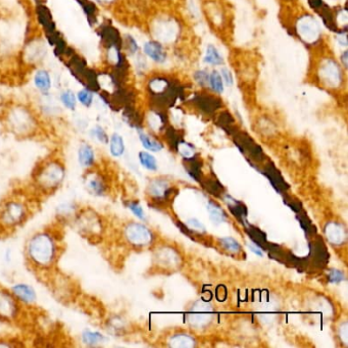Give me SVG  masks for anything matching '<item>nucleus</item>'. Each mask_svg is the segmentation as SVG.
<instances>
[{
	"mask_svg": "<svg viewBox=\"0 0 348 348\" xmlns=\"http://www.w3.org/2000/svg\"><path fill=\"white\" fill-rule=\"evenodd\" d=\"M32 84L37 94L45 95L51 93L54 87L51 71L43 65L35 68L32 75Z\"/></svg>",
	"mask_w": 348,
	"mask_h": 348,
	"instance_id": "obj_20",
	"label": "nucleus"
},
{
	"mask_svg": "<svg viewBox=\"0 0 348 348\" xmlns=\"http://www.w3.org/2000/svg\"><path fill=\"white\" fill-rule=\"evenodd\" d=\"M188 323L195 329H204L214 320L212 306L203 300L196 301L190 308L187 316Z\"/></svg>",
	"mask_w": 348,
	"mask_h": 348,
	"instance_id": "obj_17",
	"label": "nucleus"
},
{
	"mask_svg": "<svg viewBox=\"0 0 348 348\" xmlns=\"http://www.w3.org/2000/svg\"><path fill=\"white\" fill-rule=\"evenodd\" d=\"M203 63L212 68L224 65V56L215 44L209 43L206 45L205 52L203 55Z\"/></svg>",
	"mask_w": 348,
	"mask_h": 348,
	"instance_id": "obj_32",
	"label": "nucleus"
},
{
	"mask_svg": "<svg viewBox=\"0 0 348 348\" xmlns=\"http://www.w3.org/2000/svg\"><path fill=\"white\" fill-rule=\"evenodd\" d=\"M176 148L183 157V159L186 161H191L195 158V147L185 140H179L176 144Z\"/></svg>",
	"mask_w": 348,
	"mask_h": 348,
	"instance_id": "obj_44",
	"label": "nucleus"
},
{
	"mask_svg": "<svg viewBox=\"0 0 348 348\" xmlns=\"http://www.w3.org/2000/svg\"><path fill=\"white\" fill-rule=\"evenodd\" d=\"M145 92L152 108L165 109L184 97L185 88L176 79L165 74H151L145 81Z\"/></svg>",
	"mask_w": 348,
	"mask_h": 348,
	"instance_id": "obj_3",
	"label": "nucleus"
},
{
	"mask_svg": "<svg viewBox=\"0 0 348 348\" xmlns=\"http://www.w3.org/2000/svg\"><path fill=\"white\" fill-rule=\"evenodd\" d=\"M327 277H328V282L330 284H340L345 279V275L341 272V270L336 268L331 269L327 275Z\"/></svg>",
	"mask_w": 348,
	"mask_h": 348,
	"instance_id": "obj_47",
	"label": "nucleus"
},
{
	"mask_svg": "<svg viewBox=\"0 0 348 348\" xmlns=\"http://www.w3.org/2000/svg\"><path fill=\"white\" fill-rule=\"evenodd\" d=\"M56 98L62 108L69 112H75L78 108V102L76 98V92L71 88H61L57 90Z\"/></svg>",
	"mask_w": 348,
	"mask_h": 348,
	"instance_id": "obj_29",
	"label": "nucleus"
},
{
	"mask_svg": "<svg viewBox=\"0 0 348 348\" xmlns=\"http://www.w3.org/2000/svg\"><path fill=\"white\" fill-rule=\"evenodd\" d=\"M2 120L7 131L20 139L35 137L42 129V119L35 107L22 102L8 104Z\"/></svg>",
	"mask_w": 348,
	"mask_h": 348,
	"instance_id": "obj_2",
	"label": "nucleus"
},
{
	"mask_svg": "<svg viewBox=\"0 0 348 348\" xmlns=\"http://www.w3.org/2000/svg\"><path fill=\"white\" fill-rule=\"evenodd\" d=\"M125 241L136 248L150 246L154 241V233L146 225L139 222H129L123 228Z\"/></svg>",
	"mask_w": 348,
	"mask_h": 348,
	"instance_id": "obj_12",
	"label": "nucleus"
},
{
	"mask_svg": "<svg viewBox=\"0 0 348 348\" xmlns=\"http://www.w3.org/2000/svg\"><path fill=\"white\" fill-rule=\"evenodd\" d=\"M147 195L154 201H165L171 195L172 187L170 183L165 179H153L147 185Z\"/></svg>",
	"mask_w": 348,
	"mask_h": 348,
	"instance_id": "obj_24",
	"label": "nucleus"
},
{
	"mask_svg": "<svg viewBox=\"0 0 348 348\" xmlns=\"http://www.w3.org/2000/svg\"><path fill=\"white\" fill-rule=\"evenodd\" d=\"M30 206L22 198H11L0 210V225L4 229H15L22 226L30 216Z\"/></svg>",
	"mask_w": 348,
	"mask_h": 348,
	"instance_id": "obj_11",
	"label": "nucleus"
},
{
	"mask_svg": "<svg viewBox=\"0 0 348 348\" xmlns=\"http://www.w3.org/2000/svg\"><path fill=\"white\" fill-rule=\"evenodd\" d=\"M66 175V166L60 159H48L42 161L34 169L33 186L41 194L50 195L63 186Z\"/></svg>",
	"mask_w": 348,
	"mask_h": 348,
	"instance_id": "obj_5",
	"label": "nucleus"
},
{
	"mask_svg": "<svg viewBox=\"0 0 348 348\" xmlns=\"http://www.w3.org/2000/svg\"><path fill=\"white\" fill-rule=\"evenodd\" d=\"M151 39L163 45L177 44L184 33V26L180 18L170 13H160L151 18L148 26Z\"/></svg>",
	"mask_w": 348,
	"mask_h": 348,
	"instance_id": "obj_7",
	"label": "nucleus"
},
{
	"mask_svg": "<svg viewBox=\"0 0 348 348\" xmlns=\"http://www.w3.org/2000/svg\"><path fill=\"white\" fill-rule=\"evenodd\" d=\"M89 135L93 140L97 141L98 143H100L102 145H107L108 140H109V135H108L106 129L102 125L96 124V125L92 126L89 129Z\"/></svg>",
	"mask_w": 348,
	"mask_h": 348,
	"instance_id": "obj_42",
	"label": "nucleus"
},
{
	"mask_svg": "<svg viewBox=\"0 0 348 348\" xmlns=\"http://www.w3.org/2000/svg\"><path fill=\"white\" fill-rule=\"evenodd\" d=\"M294 31L298 39L309 47H319L324 39L323 29L316 16L311 13H302L295 21Z\"/></svg>",
	"mask_w": 348,
	"mask_h": 348,
	"instance_id": "obj_10",
	"label": "nucleus"
},
{
	"mask_svg": "<svg viewBox=\"0 0 348 348\" xmlns=\"http://www.w3.org/2000/svg\"><path fill=\"white\" fill-rule=\"evenodd\" d=\"M168 345L173 348H192L197 345V340L189 333L176 332L169 336Z\"/></svg>",
	"mask_w": 348,
	"mask_h": 348,
	"instance_id": "obj_31",
	"label": "nucleus"
},
{
	"mask_svg": "<svg viewBox=\"0 0 348 348\" xmlns=\"http://www.w3.org/2000/svg\"><path fill=\"white\" fill-rule=\"evenodd\" d=\"M101 9H112L119 3V0H92Z\"/></svg>",
	"mask_w": 348,
	"mask_h": 348,
	"instance_id": "obj_50",
	"label": "nucleus"
},
{
	"mask_svg": "<svg viewBox=\"0 0 348 348\" xmlns=\"http://www.w3.org/2000/svg\"><path fill=\"white\" fill-rule=\"evenodd\" d=\"M72 223L78 233L90 242L100 239L104 230L102 218L97 211L90 207L81 208L77 211Z\"/></svg>",
	"mask_w": 348,
	"mask_h": 348,
	"instance_id": "obj_9",
	"label": "nucleus"
},
{
	"mask_svg": "<svg viewBox=\"0 0 348 348\" xmlns=\"http://www.w3.org/2000/svg\"><path fill=\"white\" fill-rule=\"evenodd\" d=\"M137 133H138V138H139V141H140L141 145L147 151L158 152V151H161L164 148V145H163V143L160 140H158L156 137L152 136L151 134L145 132L142 128L138 129Z\"/></svg>",
	"mask_w": 348,
	"mask_h": 348,
	"instance_id": "obj_34",
	"label": "nucleus"
},
{
	"mask_svg": "<svg viewBox=\"0 0 348 348\" xmlns=\"http://www.w3.org/2000/svg\"><path fill=\"white\" fill-rule=\"evenodd\" d=\"M33 12L36 27L39 29L44 38H47L56 31H59L53 13L47 5V1L34 5Z\"/></svg>",
	"mask_w": 348,
	"mask_h": 348,
	"instance_id": "obj_16",
	"label": "nucleus"
},
{
	"mask_svg": "<svg viewBox=\"0 0 348 348\" xmlns=\"http://www.w3.org/2000/svg\"><path fill=\"white\" fill-rule=\"evenodd\" d=\"M313 79L325 91L341 92L346 87V70L332 54L323 52L315 62Z\"/></svg>",
	"mask_w": 348,
	"mask_h": 348,
	"instance_id": "obj_4",
	"label": "nucleus"
},
{
	"mask_svg": "<svg viewBox=\"0 0 348 348\" xmlns=\"http://www.w3.org/2000/svg\"><path fill=\"white\" fill-rule=\"evenodd\" d=\"M49 46L39 29L34 33L28 34L21 50V61L29 68H37L42 66L48 55Z\"/></svg>",
	"mask_w": 348,
	"mask_h": 348,
	"instance_id": "obj_8",
	"label": "nucleus"
},
{
	"mask_svg": "<svg viewBox=\"0 0 348 348\" xmlns=\"http://www.w3.org/2000/svg\"><path fill=\"white\" fill-rule=\"evenodd\" d=\"M207 87L212 93H215L217 95H221L224 93L225 84L219 70H211L209 72Z\"/></svg>",
	"mask_w": 348,
	"mask_h": 348,
	"instance_id": "obj_38",
	"label": "nucleus"
},
{
	"mask_svg": "<svg viewBox=\"0 0 348 348\" xmlns=\"http://www.w3.org/2000/svg\"><path fill=\"white\" fill-rule=\"evenodd\" d=\"M138 160L140 165L146 169L147 171L150 172H156L159 169L158 161L156 157L152 156V154L148 151H139L138 153Z\"/></svg>",
	"mask_w": 348,
	"mask_h": 348,
	"instance_id": "obj_43",
	"label": "nucleus"
},
{
	"mask_svg": "<svg viewBox=\"0 0 348 348\" xmlns=\"http://www.w3.org/2000/svg\"><path fill=\"white\" fill-rule=\"evenodd\" d=\"M324 233L327 240L333 245H341L345 243L347 233L345 227L338 222H329L324 228Z\"/></svg>",
	"mask_w": 348,
	"mask_h": 348,
	"instance_id": "obj_27",
	"label": "nucleus"
},
{
	"mask_svg": "<svg viewBox=\"0 0 348 348\" xmlns=\"http://www.w3.org/2000/svg\"><path fill=\"white\" fill-rule=\"evenodd\" d=\"M61 251V239L50 230L36 232L28 239L25 247L27 261L37 273L52 272Z\"/></svg>",
	"mask_w": 348,
	"mask_h": 348,
	"instance_id": "obj_1",
	"label": "nucleus"
},
{
	"mask_svg": "<svg viewBox=\"0 0 348 348\" xmlns=\"http://www.w3.org/2000/svg\"><path fill=\"white\" fill-rule=\"evenodd\" d=\"M219 243L221 247L226 251V253L232 256H238L242 253V246L234 237H223L219 239Z\"/></svg>",
	"mask_w": 348,
	"mask_h": 348,
	"instance_id": "obj_40",
	"label": "nucleus"
},
{
	"mask_svg": "<svg viewBox=\"0 0 348 348\" xmlns=\"http://www.w3.org/2000/svg\"><path fill=\"white\" fill-rule=\"evenodd\" d=\"M143 120L146 122L147 126L152 132H157V131H162L165 128L168 117L163 109L151 107V109L143 118Z\"/></svg>",
	"mask_w": 348,
	"mask_h": 348,
	"instance_id": "obj_30",
	"label": "nucleus"
},
{
	"mask_svg": "<svg viewBox=\"0 0 348 348\" xmlns=\"http://www.w3.org/2000/svg\"><path fill=\"white\" fill-rule=\"evenodd\" d=\"M127 207L129 208V210L132 212V214L136 217L138 220L140 221H144L146 220V216H145V212H144V209L143 207L141 206V204L136 201V200H131V201H128L127 203Z\"/></svg>",
	"mask_w": 348,
	"mask_h": 348,
	"instance_id": "obj_45",
	"label": "nucleus"
},
{
	"mask_svg": "<svg viewBox=\"0 0 348 348\" xmlns=\"http://www.w3.org/2000/svg\"><path fill=\"white\" fill-rule=\"evenodd\" d=\"M193 105L196 108H199L202 111H205L207 113L214 112L217 109H219L222 106V101L219 96L215 93H207V92H201V93H195L193 98L190 100Z\"/></svg>",
	"mask_w": 348,
	"mask_h": 348,
	"instance_id": "obj_21",
	"label": "nucleus"
},
{
	"mask_svg": "<svg viewBox=\"0 0 348 348\" xmlns=\"http://www.w3.org/2000/svg\"><path fill=\"white\" fill-rule=\"evenodd\" d=\"M76 3L80 7L89 27L92 29L97 27L100 23L101 8L92 0H76Z\"/></svg>",
	"mask_w": 348,
	"mask_h": 348,
	"instance_id": "obj_26",
	"label": "nucleus"
},
{
	"mask_svg": "<svg viewBox=\"0 0 348 348\" xmlns=\"http://www.w3.org/2000/svg\"><path fill=\"white\" fill-rule=\"evenodd\" d=\"M187 226L192 232H197V233H200V234L206 233V230H205L204 225L197 219L192 218V219L188 220Z\"/></svg>",
	"mask_w": 348,
	"mask_h": 348,
	"instance_id": "obj_48",
	"label": "nucleus"
},
{
	"mask_svg": "<svg viewBox=\"0 0 348 348\" xmlns=\"http://www.w3.org/2000/svg\"><path fill=\"white\" fill-rule=\"evenodd\" d=\"M108 149L110 156L113 158H121L125 154L126 151V143L125 139L122 135L118 132H114L111 135H109L108 140Z\"/></svg>",
	"mask_w": 348,
	"mask_h": 348,
	"instance_id": "obj_33",
	"label": "nucleus"
},
{
	"mask_svg": "<svg viewBox=\"0 0 348 348\" xmlns=\"http://www.w3.org/2000/svg\"><path fill=\"white\" fill-rule=\"evenodd\" d=\"M220 73H221L222 79H223L226 87H232L234 85V77H233V75H232V72L228 68L223 67L220 70Z\"/></svg>",
	"mask_w": 348,
	"mask_h": 348,
	"instance_id": "obj_49",
	"label": "nucleus"
},
{
	"mask_svg": "<svg viewBox=\"0 0 348 348\" xmlns=\"http://www.w3.org/2000/svg\"><path fill=\"white\" fill-rule=\"evenodd\" d=\"M35 109L42 118L56 119L63 113V108L56 98V94L53 92L45 95L37 94V103Z\"/></svg>",
	"mask_w": 348,
	"mask_h": 348,
	"instance_id": "obj_19",
	"label": "nucleus"
},
{
	"mask_svg": "<svg viewBox=\"0 0 348 348\" xmlns=\"http://www.w3.org/2000/svg\"><path fill=\"white\" fill-rule=\"evenodd\" d=\"M63 64L73 79L78 82L81 87L87 88L96 94L100 92L99 70L90 66L85 57L77 51V49L74 48L72 50Z\"/></svg>",
	"mask_w": 348,
	"mask_h": 348,
	"instance_id": "obj_6",
	"label": "nucleus"
},
{
	"mask_svg": "<svg viewBox=\"0 0 348 348\" xmlns=\"http://www.w3.org/2000/svg\"><path fill=\"white\" fill-rule=\"evenodd\" d=\"M10 292L22 305H34L38 298L35 288L27 283L14 284L10 288Z\"/></svg>",
	"mask_w": 348,
	"mask_h": 348,
	"instance_id": "obj_25",
	"label": "nucleus"
},
{
	"mask_svg": "<svg viewBox=\"0 0 348 348\" xmlns=\"http://www.w3.org/2000/svg\"><path fill=\"white\" fill-rule=\"evenodd\" d=\"M153 259L156 265L165 270H176L183 263V258L178 249L170 245L160 246L154 251Z\"/></svg>",
	"mask_w": 348,
	"mask_h": 348,
	"instance_id": "obj_15",
	"label": "nucleus"
},
{
	"mask_svg": "<svg viewBox=\"0 0 348 348\" xmlns=\"http://www.w3.org/2000/svg\"><path fill=\"white\" fill-rule=\"evenodd\" d=\"M83 184L89 194L96 197H103L107 195L109 190L107 178L102 172L96 169V167L85 171Z\"/></svg>",
	"mask_w": 348,
	"mask_h": 348,
	"instance_id": "obj_14",
	"label": "nucleus"
},
{
	"mask_svg": "<svg viewBox=\"0 0 348 348\" xmlns=\"http://www.w3.org/2000/svg\"><path fill=\"white\" fill-rule=\"evenodd\" d=\"M339 63L341 64V66H342L345 70H347V68H348V50H347V48L343 49L342 52L340 53Z\"/></svg>",
	"mask_w": 348,
	"mask_h": 348,
	"instance_id": "obj_52",
	"label": "nucleus"
},
{
	"mask_svg": "<svg viewBox=\"0 0 348 348\" xmlns=\"http://www.w3.org/2000/svg\"><path fill=\"white\" fill-rule=\"evenodd\" d=\"M166 1H172V0H166Z\"/></svg>",
	"mask_w": 348,
	"mask_h": 348,
	"instance_id": "obj_54",
	"label": "nucleus"
},
{
	"mask_svg": "<svg viewBox=\"0 0 348 348\" xmlns=\"http://www.w3.org/2000/svg\"><path fill=\"white\" fill-rule=\"evenodd\" d=\"M338 336L340 341H342L345 345L348 342V326H347V322L344 321L343 323H341L338 327Z\"/></svg>",
	"mask_w": 348,
	"mask_h": 348,
	"instance_id": "obj_51",
	"label": "nucleus"
},
{
	"mask_svg": "<svg viewBox=\"0 0 348 348\" xmlns=\"http://www.w3.org/2000/svg\"><path fill=\"white\" fill-rule=\"evenodd\" d=\"M207 212L210 220L215 224H222L227 221V216L225 210L214 201H209L207 203Z\"/></svg>",
	"mask_w": 348,
	"mask_h": 348,
	"instance_id": "obj_41",
	"label": "nucleus"
},
{
	"mask_svg": "<svg viewBox=\"0 0 348 348\" xmlns=\"http://www.w3.org/2000/svg\"><path fill=\"white\" fill-rule=\"evenodd\" d=\"M208 75L209 71L205 69H199L194 72L193 77H194V80L197 85H199L201 88H206L208 82Z\"/></svg>",
	"mask_w": 348,
	"mask_h": 348,
	"instance_id": "obj_46",
	"label": "nucleus"
},
{
	"mask_svg": "<svg viewBox=\"0 0 348 348\" xmlns=\"http://www.w3.org/2000/svg\"><path fill=\"white\" fill-rule=\"evenodd\" d=\"M76 98H77V102H78V105H80L85 109H90L94 106L96 100H97L96 99L97 98V94L87 88L81 87L78 91L76 92Z\"/></svg>",
	"mask_w": 348,
	"mask_h": 348,
	"instance_id": "obj_35",
	"label": "nucleus"
},
{
	"mask_svg": "<svg viewBox=\"0 0 348 348\" xmlns=\"http://www.w3.org/2000/svg\"><path fill=\"white\" fill-rule=\"evenodd\" d=\"M247 245H248V248H249L251 251H253V253H254L255 255H257L258 257H261V258L263 257V250H262L261 247H259L256 243H249V242H247Z\"/></svg>",
	"mask_w": 348,
	"mask_h": 348,
	"instance_id": "obj_53",
	"label": "nucleus"
},
{
	"mask_svg": "<svg viewBox=\"0 0 348 348\" xmlns=\"http://www.w3.org/2000/svg\"><path fill=\"white\" fill-rule=\"evenodd\" d=\"M123 50L129 59H133L141 52V47L137 39L132 34L123 35Z\"/></svg>",
	"mask_w": 348,
	"mask_h": 348,
	"instance_id": "obj_37",
	"label": "nucleus"
},
{
	"mask_svg": "<svg viewBox=\"0 0 348 348\" xmlns=\"http://www.w3.org/2000/svg\"><path fill=\"white\" fill-rule=\"evenodd\" d=\"M81 340L84 345L95 347L105 342L107 340V337L102 332L91 330V329H85L81 333Z\"/></svg>",
	"mask_w": 348,
	"mask_h": 348,
	"instance_id": "obj_36",
	"label": "nucleus"
},
{
	"mask_svg": "<svg viewBox=\"0 0 348 348\" xmlns=\"http://www.w3.org/2000/svg\"><path fill=\"white\" fill-rule=\"evenodd\" d=\"M22 304L10 292V290L0 288V321L11 323L18 319L22 312Z\"/></svg>",
	"mask_w": 348,
	"mask_h": 348,
	"instance_id": "obj_18",
	"label": "nucleus"
},
{
	"mask_svg": "<svg viewBox=\"0 0 348 348\" xmlns=\"http://www.w3.org/2000/svg\"><path fill=\"white\" fill-rule=\"evenodd\" d=\"M77 161L85 171L97 166V154L94 146L87 141L81 142L77 149Z\"/></svg>",
	"mask_w": 348,
	"mask_h": 348,
	"instance_id": "obj_23",
	"label": "nucleus"
},
{
	"mask_svg": "<svg viewBox=\"0 0 348 348\" xmlns=\"http://www.w3.org/2000/svg\"><path fill=\"white\" fill-rule=\"evenodd\" d=\"M52 284V290L56 294L57 298L60 300H69L71 299V296L73 294V284L66 278L65 276L59 275L56 278H54L51 282Z\"/></svg>",
	"mask_w": 348,
	"mask_h": 348,
	"instance_id": "obj_28",
	"label": "nucleus"
},
{
	"mask_svg": "<svg viewBox=\"0 0 348 348\" xmlns=\"http://www.w3.org/2000/svg\"><path fill=\"white\" fill-rule=\"evenodd\" d=\"M141 52L144 54L146 59L158 65H164L168 61V52L165 48V45L154 39H150L144 42L141 48Z\"/></svg>",
	"mask_w": 348,
	"mask_h": 348,
	"instance_id": "obj_22",
	"label": "nucleus"
},
{
	"mask_svg": "<svg viewBox=\"0 0 348 348\" xmlns=\"http://www.w3.org/2000/svg\"><path fill=\"white\" fill-rule=\"evenodd\" d=\"M94 30L99 39L101 50L111 48L123 49V34L117 26L112 24L111 21H100V23Z\"/></svg>",
	"mask_w": 348,
	"mask_h": 348,
	"instance_id": "obj_13",
	"label": "nucleus"
},
{
	"mask_svg": "<svg viewBox=\"0 0 348 348\" xmlns=\"http://www.w3.org/2000/svg\"><path fill=\"white\" fill-rule=\"evenodd\" d=\"M79 209H77L75 203H65L61 204L57 207V220L61 223H69L73 222L77 211Z\"/></svg>",
	"mask_w": 348,
	"mask_h": 348,
	"instance_id": "obj_39",
	"label": "nucleus"
}]
</instances>
